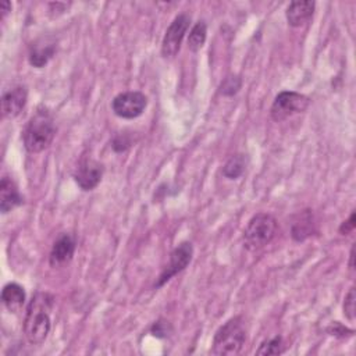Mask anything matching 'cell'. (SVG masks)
<instances>
[{
  "label": "cell",
  "mask_w": 356,
  "mask_h": 356,
  "mask_svg": "<svg viewBox=\"0 0 356 356\" xmlns=\"http://www.w3.org/2000/svg\"><path fill=\"white\" fill-rule=\"evenodd\" d=\"M53 304L54 298L48 293H36L30 301L24 317V334L30 344L41 345L46 341L52 327Z\"/></svg>",
  "instance_id": "6da1fadb"
},
{
  "label": "cell",
  "mask_w": 356,
  "mask_h": 356,
  "mask_svg": "<svg viewBox=\"0 0 356 356\" xmlns=\"http://www.w3.org/2000/svg\"><path fill=\"white\" fill-rule=\"evenodd\" d=\"M54 135L56 125L53 116L48 109H38L23 131L24 147L30 154H39L50 147Z\"/></svg>",
  "instance_id": "7a4b0ae2"
},
{
  "label": "cell",
  "mask_w": 356,
  "mask_h": 356,
  "mask_svg": "<svg viewBox=\"0 0 356 356\" xmlns=\"http://www.w3.org/2000/svg\"><path fill=\"white\" fill-rule=\"evenodd\" d=\"M247 341V330L241 316H235L226 322L213 337L211 353L219 356L238 355Z\"/></svg>",
  "instance_id": "3957f363"
},
{
  "label": "cell",
  "mask_w": 356,
  "mask_h": 356,
  "mask_svg": "<svg viewBox=\"0 0 356 356\" xmlns=\"http://www.w3.org/2000/svg\"><path fill=\"white\" fill-rule=\"evenodd\" d=\"M277 230V220L271 215H269V213H258L249 220L244 231L245 248L252 252L264 248L274 240Z\"/></svg>",
  "instance_id": "277c9868"
},
{
  "label": "cell",
  "mask_w": 356,
  "mask_h": 356,
  "mask_svg": "<svg viewBox=\"0 0 356 356\" xmlns=\"http://www.w3.org/2000/svg\"><path fill=\"white\" fill-rule=\"evenodd\" d=\"M309 98L302 94L294 91H284L275 96L270 109V116L274 121L280 123L305 112L309 107Z\"/></svg>",
  "instance_id": "5b68a950"
},
{
  "label": "cell",
  "mask_w": 356,
  "mask_h": 356,
  "mask_svg": "<svg viewBox=\"0 0 356 356\" xmlns=\"http://www.w3.org/2000/svg\"><path fill=\"white\" fill-rule=\"evenodd\" d=\"M148 98L138 91H128L117 95L112 102L114 114L120 118L134 120L145 112Z\"/></svg>",
  "instance_id": "8992f818"
},
{
  "label": "cell",
  "mask_w": 356,
  "mask_h": 356,
  "mask_svg": "<svg viewBox=\"0 0 356 356\" xmlns=\"http://www.w3.org/2000/svg\"><path fill=\"white\" fill-rule=\"evenodd\" d=\"M189 23L191 19L187 14H180L173 20L162 42V54L165 57H174L180 52L182 39L189 28Z\"/></svg>",
  "instance_id": "52a82bcc"
},
{
  "label": "cell",
  "mask_w": 356,
  "mask_h": 356,
  "mask_svg": "<svg viewBox=\"0 0 356 356\" xmlns=\"http://www.w3.org/2000/svg\"><path fill=\"white\" fill-rule=\"evenodd\" d=\"M192 255H193V248L191 242H182L180 244L170 255V262L166 266V269L163 270V273L160 274L158 282H156V289L165 286L167 281H170L176 274L181 273L192 260Z\"/></svg>",
  "instance_id": "ba28073f"
},
{
  "label": "cell",
  "mask_w": 356,
  "mask_h": 356,
  "mask_svg": "<svg viewBox=\"0 0 356 356\" xmlns=\"http://www.w3.org/2000/svg\"><path fill=\"white\" fill-rule=\"evenodd\" d=\"M103 177V166L94 159H83L76 169L74 180L84 191H92L99 185Z\"/></svg>",
  "instance_id": "9c48e42d"
},
{
  "label": "cell",
  "mask_w": 356,
  "mask_h": 356,
  "mask_svg": "<svg viewBox=\"0 0 356 356\" xmlns=\"http://www.w3.org/2000/svg\"><path fill=\"white\" fill-rule=\"evenodd\" d=\"M76 252V240L73 235H70L67 233L61 234L53 244V248L50 251V266L59 267L65 263H68L73 259Z\"/></svg>",
  "instance_id": "30bf717a"
},
{
  "label": "cell",
  "mask_w": 356,
  "mask_h": 356,
  "mask_svg": "<svg viewBox=\"0 0 356 356\" xmlns=\"http://www.w3.org/2000/svg\"><path fill=\"white\" fill-rule=\"evenodd\" d=\"M28 92L25 87H16L2 96V114L8 118L17 117L27 105Z\"/></svg>",
  "instance_id": "8fae6325"
},
{
  "label": "cell",
  "mask_w": 356,
  "mask_h": 356,
  "mask_svg": "<svg viewBox=\"0 0 356 356\" xmlns=\"http://www.w3.org/2000/svg\"><path fill=\"white\" fill-rule=\"evenodd\" d=\"M21 203L23 196L20 195L14 181L9 177H3L0 181V210H2L3 215H6Z\"/></svg>",
  "instance_id": "7c38bea8"
},
{
  "label": "cell",
  "mask_w": 356,
  "mask_h": 356,
  "mask_svg": "<svg viewBox=\"0 0 356 356\" xmlns=\"http://www.w3.org/2000/svg\"><path fill=\"white\" fill-rule=\"evenodd\" d=\"M316 230L315 216L312 210H304L295 216L293 226H291V235L295 241L301 242L313 235Z\"/></svg>",
  "instance_id": "4fadbf2b"
},
{
  "label": "cell",
  "mask_w": 356,
  "mask_h": 356,
  "mask_svg": "<svg viewBox=\"0 0 356 356\" xmlns=\"http://www.w3.org/2000/svg\"><path fill=\"white\" fill-rule=\"evenodd\" d=\"M315 2L306 0V2H293L287 9V21L291 27H302L306 24L315 13Z\"/></svg>",
  "instance_id": "5bb4252c"
},
{
  "label": "cell",
  "mask_w": 356,
  "mask_h": 356,
  "mask_svg": "<svg viewBox=\"0 0 356 356\" xmlns=\"http://www.w3.org/2000/svg\"><path fill=\"white\" fill-rule=\"evenodd\" d=\"M2 301L12 313H19L25 304V291L17 282H10L2 291Z\"/></svg>",
  "instance_id": "9a60e30c"
},
{
  "label": "cell",
  "mask_w": 356,
  "mask_h": 356,
  "mask_svg": "<svg viewBox=\"0 0 356 356\" xmlns=\"http://www.w3.org/2000/svg\"><path fill=\"white\" fill-rule=\"evenodd\" d=\"M56 45L53 42H39L30 52V63L36 68H42L54 56Z\"/></svg>",
  "instance_id": "2e32d148"
},
{
  "label": "cell",
  "mask_w": 356,
  "mask_h": 356,
  "mask_svg": "<svg viewBox=\"0 0 356 356\" xmlns=\"http://www.w3.org/2000/svg\"><path fill=\"white\" fill-rule=\"evenodd\" d=\"M247 167V158L242 154L231 156L223 167V176L229 180L240 178Z\"/></svg>",
  "instance_id": "e0dca14e"
},
{
  "label": "cell",
  "mask_w": 356,
  "mask_h": 356,
  "mask_svg": "<svg viewBox=\"0 0 356 356\" xmlns=\"http://www.w3.org/2000/svg\"><path fill=\"white\" fill-rule=\"evenodd\" d=\"M206 35H207V27L205 21H199L193 25V28L189 32L188 38V48L192 52H198L202 49V46L206 42Z\"/></svg>",
  "instance_id": "ac0fdd59"
},
{
  "label": "cell",
  "mask_w": 356,
  "mask_h": 356,
  "mask_svg": "<svg viewBox=\"0 0 356 356\" xmlns=\"http://www.w3.org/2000/svg\"><path fill=\"white\" fill-rule=\"evenodd\" d=\"M284 350H286V345H284L282 338L274 337L264 341L256 350V355H281Z\"/></svg>",
  "instance_id": "d6986e66"
},
{
  "label": "cell",
  "mask_w": 356,
  "mask_h": 356,
  "mask_svg": "<svg viewBox=\"0 0 356 356\" xmlns=\"http://www.w3.org/2000/svg\"><path fill=\"white\" fill-rule=\"evenodd\" d=\"M241 90V80L237 77V76H230L227 77L222 87H220V92L224 95V96H233L235 95L238 91Z\"/></svg>",
  "instance_id": "ffe728a7"
},
{
  "label": "cell",
  "mask_w": 356,
  "mask_h": 356,
  "mask_svg": "<svg viewBox=\"0 0 356 356\" xmlns=\"http://www.w3.org/2000/svg\"><path fill=\"white\" fill-rule=\"evenodd\" d=\"M356 295H355V289H350L349 293L345 295V300H344V315L348 320H353L355 319V311H356Z\"/></svg>",
  "instance_id": "44dd1931"
},
{
  "label": "cell",
  "mask_w": 356,
  "mask_h": 356,
  "mask_svg": "<svg viewBox=\"0 0 356 356\" xmlns=\"http://www.w3.org/2000/svg\"><path fill=\"white\" fill-rule=\"evenodd\" d=\"M131 147V140L124 135H118V136H116V139L113 140V149L116 151V152H123V151H125L127 148H129Z\"/></svg>",
  "instance_id": "7402d4cb"
},
{
  "label": "cell",
  "mask_w": 356,
  "mask_h": 356,
  "mask_svg": "<svg viewBox=\"0 0 356 356\" xmlns=\"http://www.w3.org/2000/svg\"><path fill=\"white\" fill-rule=\"evenodd\" d=\"M167 327H169V324H167L166 322H158V323L154 324V327H152L151 331H152V334H154L155 337H158V338H165V337H167V333H169Z\"/></svg>",
  "instance_id": "603a6c76"
},
{
  "label": "cell",
  "mask_w": 356,
  "mask_h": 356,
  "mask_svg": "<svg viewBox=\"0 0 356 356\" xmlns=\"http://www.w3.org/2000/svg\"><path fill=\"white\" fill-rule=\"evenodd\" d=\"M353 230H355V213L352 211L349 219L341 224L339 233H341L342 235H348V234H350Z\"/></svg>",
  "instance_id": "cb8c5ba5"
},
{
  "label": "cell",
  "mask_w": 356,
  "mask_h": 356,
  "mask_svg": "<svg viewBox=\"0 0 356 356\" xmlns=\"http://www.w3.org/2000/svg\"><path fill=\"white\" fill-rule=\"evenodd\" d=\"M0 12H2V19H5L6 14L9 12H12V3L8 2V0H5V2L0 3Z\"/></svg>",
  "instance_id": "d4e9b609"
},
{
  "label": "cell",
  "mask_w": 356,
  "mask_h": 356,
  "mask_svg": "<svg viewBox=\"0 0 356 356\" xmlns=\"http://www.w3.org/2000/svg\"><path fill=\"white\" fill-rule=\"evenodd\" d=\"M350 260H349V269L350 270H353L355 269V263H353V260H355V245L352 247V249H350Z\"/></svg>",
  "instance_id": "484cf974"
}]
</instances>
